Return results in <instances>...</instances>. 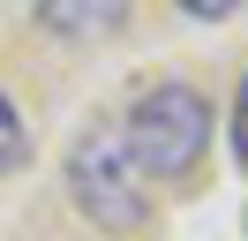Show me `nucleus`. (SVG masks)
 <instances>
[{
    "instance_id": "obj_1",
    "label": "nucleus",
    "mask_w": 248,
    "mask_h": 241,
    "mask_svg": "<svg viewBox=\"0 0 248 241\" xmlns=\"http://www.w3.org/2000/svg\"><path fill=\"white\" fill-rule=\"evenodd\" d=\"M211 128H218L211 98L188 75H158V83L136 90V105L121 120V143H128L143 181H188L203 166V151H211Z\"/></svg>"
},
{
    "instance_id": "obj_2",
    "label": "nucleus",
    "mask_w": 248,
    "mask_h": 241,
    "mask_svg": "<svg viewBox=\"0 0 248 241\" xmlns=\"http://www.w3.org/2000/svg\"><path fill=\"white\" fill-rule=\"evenodd\" d=\"M61 189L98 234H143L151 226V181L136 173L121 128L113 120H91V128L68 143V166H61Z\"/></svg>"
},
{
    "instance_id": "obj_3",
    "label": "nucleus",
    "mask_w": 248,
    "mask_h": 241,
    "mask_svg": "<svg viewBox=\"0 0 248 241\" xmlns=\"http://www.w3.org/2000/svg\"><path fill=\"white\" fill-rule=\"evenodd\" d=\"M31 15H38V30H53L68 45H98L113 30H128L136 0H31Z\"/></svg>"
},
{
    "instance_id": "obj_4",
    "label": "nucleus",
    "mask_w": 248,
    "mask_h": 241,
    "mask_svg": "<svg viewBox=\"0 0 248 241\" xmlns=\"http://www.w3.org/2000/svg\"><path fill=\"white\" fill-rule=\"evenodd\" d=\"M31 158V120H23V105L0 90V173H16V166Z\"/></svg>"
},
{
    "instance_id": "obj_5",
    "label": "nucleus",
    "mask_w": 248,
    "mask_h": 241,
    "mask_svg": "<svg viewBox=\"0 0 248 241\" xmlns=\"http://www.w3.org/2000/svg\"><path fill=\"white\" fill-rule=\"evenodd\" d=\"M233 158L248 166V75H241V90H233Z\"/></svg>"
},
{
    "instance_id": "obj_6",
    "label": "nucleus",
    "mask_w": 248,
    "mask_h": 241,
    "mask_svg": "<svg viewBox=\"0 0 248 241\" xmlns=\"http://www.w3.org/2000/svg\"><path fill=\"white\" fill-rule=\"evenodd\" d=\"M173 8H181V15H196V23H218V15H233L241 0H173Z\"/></svg>"
}]
</instances>
